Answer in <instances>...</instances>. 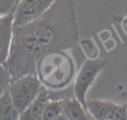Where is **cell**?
<instances>
[{
	"label": "cell",
	"instance_id": "cell-1",
	"mask_svg": "<svg viewBox=\"0 0 127 120\" xmlns=\"http://www.w3.org/2000/svg\"><path fill=\"white\" fill-rule=\"evenodd\" d=\"M47 52L66 51L79 45L73 0H56L40 17L25 24Z\"/></svg>",
	"mask_w": 127,
	"mask_h": 120
},
{
	"label": "cell",
	"instance_id": "cell-2",
	"mask_svg": "<svg viewBox=\"0 0 127 120\" xmlns=\"http://www.w3.org/2000/svg\"><path fill=\"white\" fill-rule=\"evenodd\" d=\"M45 53V49L25 25L14 26L10 52L4 63L12 80L36 72L37 62Z\"/></svg>",
	"mask_w": 127,
	"mask_h": 120
},
{
	"label": "cell",
	"instance_id": "cell-3",
	"mask_svg": "<svg viewBox=\"0 0 127 120\" xmlns=\"http://www.w3.org/2000/svg\"><path fill=\"white\" fill-rule=\"evenodd\" d=\"M76 64L72 55L65 51L45 53L38 60L36 74L41 83L49 89L60 90L72 84Z\"/></svg>",
	"mask_w": 127,
	"mask_h": 120
},
{
	"label": "cell",
	"instance_id": "cell-4",
	"mask_svg": "<svg viewBox=\"0 0 127 120\" xmlns=\"http://www.w3.org/2000/svg\"><path fill=\"white\" fill-rule=\"evenodd\" d=\"M108 60L103 58L86 59L75 74L72 88L75 98L86 108V93L97 74L106 67ZM87 110V109H86Z\"/></svg>",
	"mask_w": 127,
	"mask_h": 120
},
{
	"label": "cell",
	"instance_id": "cell-5",
	"mask_svg": "<svg viewBox=\"0 0 127 120\" xmlns=\"http://www.w3.org/2000/svg\"><path fill=\"white\" fill-rule=\"evenodd\" d=\"M42 86L43 84L41 83L36 72L12 80V83L9 87V92L13 103L20 114L38 96Z\"/></svg>",
	"mask_w": 127,
	"mask_h": 120
},
{
	"label": "cell",
	"instance_id": "cell-6",
	"mask_svg": "<svg viewBox=\"0 0 127 120\" xmlns=\"http://www.w3.org/2000/svg\"><path fill=\"white\" fill-rule=\"evenodd\" d=\"M86 109L93 120H127V103L117 104L110 100H86Z\"/></svg>",
	"mask_w": 127,
	"mask_h": 120
},
{
	"label": "cell",
	"instance_id": "cell-7",
	"mask_svg": "<svg viewBox=\"0 0 127 120\" xmlns=\"http://www.w3.org/2000/svg\"><path fill=\"white\" fill-rule=\"evenodd\" d=\"M56 0H21L14 13V26L32 22L46 12Z\"/></svg>",
	"mask_w": 127,
	"mask_h": 120
},
{
	"label": "cell",
	"instance_id": "cell-8",
	"mask_svg": "<svg viewBox=\"0 0 127 120\" xmlns=\"http://www.w3.org/2000/svg\"><path fill=\"white\" fill-rule=\"evenodd\" d=\"M14 29V13L0 17V64L5 63L11 47Z\"/></svg>",
	"mask_w": 127,
	"mask_h": 120
},
{
	"label": "cell",
	"instance_id": "cell-9",
	"mask_svg": "<svg viewBox=\"0 0 127 120\" xmlns=\"http://www.w3.org/2000/svg\"><path fill=\"white\" fill-rule=\"evenodd\" d=\"M51 90L46 86H42V89L34 101L20 114L21 120H43L44 110L51 101Z\"/></svg>",
	"mask_w": 127,
	"mask_h": 120
},
{
	"label": "cell",
	"instance_id": "cell-10",
	"mask_svg": "<svg viewBox=\"0 0 127 120\" xmlns=\"http://www.w3.org/2000/svg\"><path fill=\"white\" fill-rule=\"evenodd\" d=\"M63 112L67 120H92V116L86 108L75 98V96L67 97L62 100Z\"/></svg>",
	"mask_w": 127,
	"mask_h": 120
},
{
	"label": "cell",
	"instance_id": "cell-11",
	"mask_svg": "<svg viewBox=\"0 0 127 120\" xmlns=\"http://www.w3.org/2000/svg\"><path fill=\"white\" fill-rule=\"evenodd\" d=\"M20 112L11 98L9 89L0 95V120H18Z\"/></svg>",
	"mask_w": 127,
	"mask_h": 120
},
{
	"label": "cell",
	"instance_id": "cell-12",
	"mask_svg": "<svg viewBox=\"0 0 127 120\" xmlns=\"http://www.w3.org/2000/svg\"><path fill=\"white\" fill-rule=\"evenodd\" d=\"M58 119H66L63 112V104L62 100H51L47 104L44 114L43 120H58Z\"/></svg>",
	"mask_w": 127,
	"mask_h": 120
},
{
	"label": "cell",
	"instance_id": "cell-13",
	"mask_svg": "<svg viewBox=\"0 0 127 120\" xmlns=\"http://www.w3.org/2000/svg\"><path fill=\"white\" fill-rule=\"evenodd\" d=\"M12 83V76L6 65L0 64V95L7 91Z\"/></svg>",
	"mask_w": 127,
	"mask_h": 120
},
{
	"label": "cell",
	"instance_id": "cell-14",
	"mask_svg": "<svg viewBox=\"0 0 127 120\" xmlns=\"http://www.w3.org/2000/svg\"><path fill=\"white\" fill-rule=\"evenodd\" d=\"M21 0H0V13L2 15L15 13Z\"/></svg>",
	"mask_w": 127,
	"mask_h": 120
},
{
	"label": "cell",
	"instance_id": "cell-15",
	"mask_svg": "<svg viewBox=\"0 0 127 120\" xmlns=\"http://www.w3.org/2000/svg\"><path fill=\"white\" fill-rule=\"evenodd\" d=\"M122 94H123L124 96H127V91H123V92H122Z\"/></svg>",
	"mask_w": 127,
	"mask_h": 120
},
{
	"label": "cell",
	"instance_id": "cell-16",
	"mask_svg": "<svg viewBox=\"0 0 127 120\" xmlns=\"http://www.w3.org/2000/svg\"><path fill=\"white\" fill-rule=\"evenodd\" d=\"M1 16H2V14H1V13H0V17H1Z\"/></svg>",
	"mask_w": 127,
	"mask_h": 120
}]
</instances>
